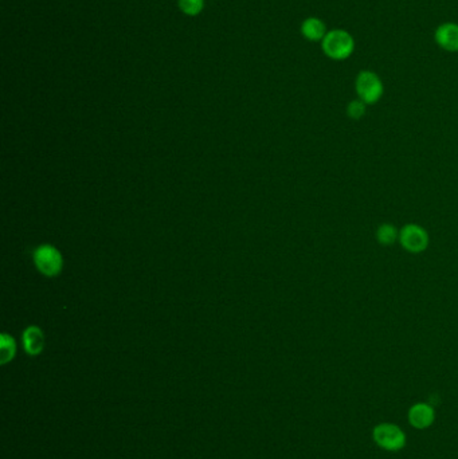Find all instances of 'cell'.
Here are the masks:
<instances>
[{
    "label": "cell",
    "mask_w": 458,
    "mask_h": 459,
    "mask_svg": "<svg viewBox=\"0 0 458 459\" xmlns=\"http://www.w3.org/2000/svg\"><path fill=\"white\" fill-rule=\"evenodd\" d=\"M354 38L347 31H328L323 39V51L331 60H347L354 53Z\"/></svg>",
    "instance_id": "cell-1"
},
{
    "label": "cell",
    "mask_w": 458,
    "mask_h": 459,
    "mask_svg": "<svg viewBox=\"0 0 458 459\" xmlns=\"http://www.w3.org/2000/svg\"><path fill=\"white\" fill-rule=\"evenodd\" d=\"M356 93L364 104H376L383 96L382 79L374 72H360L356 78Z\"/></svg>",
    "instance_id": "cell-2"
},
{
    "label": "cell",
    "mask_w": 458,
    "mask_h": 459,
    "mask_svg": "<svg viewBox=\"0 0 458 459\" xmlns=\"http://www.w3.org/2000/svg\"><path fill=\"white\" fill-rule=\"evenodd\" d=\"M399 242L406 252L419 254L425 252L428 246V235L426 230L418 224H406L399 231Z\"/></svg>",
    "instance_id": "cell-3"
},
{
    "label": "cell",
    "mask_w": 458,
    "mask_h": 459,
    "mask_svg": "<svg viewBox=\"0 0 458 459\" xmlns=\"http://www.w3.org/2000/svg\"><path fill=\"white\" fill-rule=\"evenodd\" d=\"M34 261L39 271L49 277H54L59 274L63 266L61 252L50 245L38 247L37 252H34Z\"/></svg>",
    "instance_id": "cell-4"
},
{
    "label": "cell",
    "mask_w": 458,
    "mask_h": 459,
    "mask_svg": "<svg viewBox=\"0 0 458 459\" xmlns=\"http://www.w3.org/2000/svg\"><path fill=\"white\" fill-rule=\"evenodd\" d=\"M374 438L387 450H399L405 444V434L393 425H381L374 431Z\"/></svg>",
    "instance_id": "cell-5"
},
{
    "label": "cell",
    "mask_w": 458,
    "mask_h": 459,
    "mask_svg": "<svg viewBox=\"0 0 458 459\" xmlns=\"http://www.w3.org/2000/svg\"><path fill=\"white\" fill-rule=\"evenodd\" d=\"M435 42L449 53L458 51V25L443 23L435 30Z\"/></svg>",
    "instance_id": "cell-6"
},
{
    "label": "cell",
    "mask_w": 458,
    "mask_h": 459,
    "mask_svg": "<svg viewBox=\"0 0 458 459\" xmlns=\"http://www.w3.org/2000/svg\"><path fill=\"white\" fill-rule=\"evenodd\" d=\"M23 344L29 355H39L44 349V332L38 326H29L23 333Z\"/></svg>",
    "instance_id": "cell-7"
},
{
    "label": "cell",
    "mask_w": 458,
    "mask_h": 459,
    "mask_svg": "<svg viewBox=\"0 0 458 459\" xmlns=\"http://www.w3.org/2000/svg\"><path fill=\"white\" fill-rule=\"evenodd\" d=\"M301 34L312 42L323 41L326 35V27L324 22L319 18H308L301 25Z\"/></svg>",
    "instance_id": "cell-8"
},
{
    "label": "cell",
    "mask_w": 458,
    "mask_h": 459,
    "mask_svg": "<svg viewBox=\"0 0 458 459\" xmlns=\"http://www.w3.org/2000/svg\"><path fill=\"white\" fill-rule=\"evenodd\" d=\"M434 419L433 408L425 404H416L410 411V422L416 429H425L431 425Z\"/></svg>",
    "instance_id": "cell-9"
},
{
    "label": "cell",
    "mask_w": 458,
    "mask_h": 459,
    "mask_svg": "<svg viewBox=\"0 0 458 459\" xmlns=\"http://www.w3.org/2000/svg\"><path fill=\"white\" fill-rule=\"evenodd\" d=\"M376 239H378V242L381 245L390 246L397 239H399L398 230L395 228V226H393L390 223H384L382 226H379L378 230H376Z\"/></svg>",
    "instance_id": "cell-10"
},
{
    "label": "cell",
    "mask_w": 458,
    "mask_h": 459,
    "mask_svg": "<svg viewBox=\"0 0 458 459\" xmlns=\"http://www.w3.org/2000/svg\"><path fill=\"white\" fill-rule=\"evenodd\" d=\"M15 352H16V345L11 336L8 335H1L0 339V357H1V364H7L14 358Z\"/></svg>",
    "instance_id": "cell-11"
},
{
    "label": "cell",
    "mask_w": 458,
    "mask_h": 459,
    "mask_svg": "<svg viewBox=\"0 0 458 459\" xmlns=\"http://www.w3.org/2000/svg\"><path fill=\"white\" fill-rule=\"evenodd\" d=\"M205 1L203 0H179V8L186 15H199L203 10Z\"/></svg>",
    "instance_id": "cell-12"
},
{
    "label": "cell",
    "mask_w": 458,
    "mask_h": 459,
    "mask_svg": "<svg viewBox=\"0 0 458 459\" xmlns=\"http://www.w3.org/2000/svg\"><path fill=\"white\" fill-rule=\"evenodd\" d=\"M347 115L352 119H360L366 115V104L362 100H354L347 106Z\"/></svg>",
    "instance_id": "cell-13"
}]
</instances>
